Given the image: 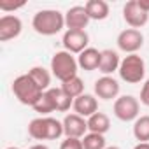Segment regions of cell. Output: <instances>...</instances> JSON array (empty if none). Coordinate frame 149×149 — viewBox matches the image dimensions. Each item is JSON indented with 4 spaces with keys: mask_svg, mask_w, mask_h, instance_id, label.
Segmentation results:
<instances>
[{
    "mask_svg": "<svg viewBox=\"0 0 149 149\" xmlns=\"http://www.w3.org/2000/svg\"><path fill=\"white\" fill-rule=\"evenodd\" d=\"M74 112L83 116V118H90L93 116L95 112H98V100L95 95L91 93H83L81 97H77L76 100H74Z\"/></svg>",
    "mask_w": 149,
    "mask_h": 149,
    "instance_id": "5bb4252c",
    "label": "cell"
},
{
    "mask_svg": "<svg viewBox=\"0 0 149 149\" xmlns=\"http://www.w3.org/2000/svg\"><path fill=\"white\" fill-rule=\"evenodd\" d=\"M100 60H102V51L95 49V47H88L84 49L79 56H77V63H79V68L86 70V72H91V70H97L100 67Z\"/></svg>",
    "mask_w": 149,
    "mask_h": 149,
    "instance_id": "9a60e30c",
    "label": "cell"
},
{
    "mask_svg": "<svg viewBox=\"0 0 149 149\" xmlns=\"http://www.w3.org/2000/svg\"><path fill=\"white\" fill-rule=\"evenodd\" d=\"M28 135L35 140H56L63 135V123L51 116H39L28 123Z\"/></svg>",
    "mask_w": 149,
    "mask_h": 149,
    "instance_id": "7a4b0ae2",
    "label": "cell"
},
{
    "mask_svg": "<svg viewBox=\"0 0 149 149\" xmlns=\"http://www.w3.org/2000/svg\"><path fill=\"white\" fill-rule=\"evenodd\" d=\"M112 112L119 121H135L140 114V102L133 95H121L114 100Z\"/></svg>",
    "mask_w": 149,
    "mask_h": 149,
    "instance_id": "8992f818",
    "label": "cell"
},
{
    "mask_svg": "<svg viewBox=\"0 0 149 149\" xmlns=\"http://www.w3.org/2000/svg\"><path fill=\"white\" fill-rule=\"evenodd\" d=\"M133 137L139 142H149V116H139L133 121Z\"/></svg>",
    "mask_w": 149,
    "mask_h": 149,
    "instance_id": "7402d4cb",
    "label": "cell"
},
{
    "mask_svg": "<svg viewBox=\"0 0 149 149\" xmlns=\"http://www.w3.org/2000/svg\"><path fill=\"white\" fill-rule=\"evenodd\" d=\"M139 6H140L146 13H149V0H139Z\"/></svg>",
    "mask_w": 149,
    "mask_h": 149,
    "instance_id": "83f0119b",
    "label": "cell"
},
{
    "mask_svg": "<svg viewBox=\"0 0 149 149\" xmlns=\"http://www.w3.org/2000/svg\"><path fill=\"white\" fill-rule=\"evenodd\" d=\"M65 26V14H61L58 9H42L33 14L32 18V28L44 37L56 35Z\"/></svg>",
    "mask_w": 149,
    "mask_h": 149,
    "instance_id": "6da1fadb",
    "label": "cell"
},
{
    "mask_svg": "<svg viewBox=\"0 0 149 149\" xmlns=\"http://www.w3.org/2000/svg\"><path fill=\"white\" fill-rule=\"evenodd\" d=\"M83 149H105V137L100 133H91L88 132L83 139Z\"/></svg>",
    "mask_w": 149,
    "mask_h": 149,
    "instance_id": "cb8c5ba5",
    "label": "cell"
},
{
    "mask_svg": "<svg viewBox=\"0 0 149 149\" xmlns=\"http://www.w3.org/2000/svg\"><path fill=\"white\" fill-rule=\"evenodd\" d=\"M60 149H83V140L81 139L65 137V140L60 144Z\"/></svg>",
    "mask_w": 149,
    "mask_h": 149,
    "instance_id": "d4e9b609",
    "label": "cell"
},
{
    "mask_svg": "<svg viewBox=\"0 0 149 149\" xmlns=\"http://www.w3.org/2000/svg\"><path fill=\"white\" fill-rule=\"evenodd\" d=\"M26 74L33 79V83H35L42 91H47V90L51 88L49 84H51V76H53V74H51L47 68H44V67H39V65H37V67H32Z\"/></svg>",
    "mask_w": 149,
    "mask_h": 149,
    "instance_id": "d6986e66",
    "label": "cell"
},
{
    "mask_svg": "<svg viewBox=\"0 0 149 149\" xmlns=\"http://www.w3.org/2000/svg\"><path fill=\"white\" fill-rule=\"evenodd\" d=\"M88 130L91 133H100V135H105L109 130H111V119L105 112H95L93 116L88 118Z\"/></svg>",
    "mask_w": 149,
    "mask_h": 149,
    "instance_id": "ac0fdd59",
    "label": "cell"
},
{
    "mask_svg": "<svg viewBox=\"0 0 149 149\" xmlns=\"http://www.w3.org/2000/svg\"><path fill=\"white\" fill-rule=\"evenodd\" d=\"M21 7H25V2L14 4V2H6V0L0 2V11H4V13H14L16 9H21Z\"/></svg>",
    "mask_w": 149,
    "mask_h": 149,
    "instance_id": "484cf974",
    "label": "cell"
},
{
    "mask_svg": "<svg viewBox=\"0 0 149 149\" xmlns=\"http://www.w3.org/2000/svg\"><path fill=\"white\" fill-rule=\"evenodd\" d=\"M33 111H35V112H39L40 116H49L51 112H54V111H56V109H54V102H53V98H51L49 91H44V95L39 98V102L33 105Z\"/></svg>",
    "mask_w": 149,
    "mask_h": 149,
    "instance_id": "603a6c76",
    "label": "cell"
},
{
    "mask_svg": "<svg viewBox=\"0 0 149 149\" xmlns=\"http://www.w3.org/2000/svg\"><path fill=\"white\" fill-rule=\"evenodd\" d=\"M90 16L84 6H74L65 13V26L67 30H84L90 23Z\"/></svg>",
    "mask_w": 149,
    "mask_h": 149,
    "instance_id": "4fadbf2b",
    "label": "cell"
},
{
    "mask_svg": "<svg viewBox=\"0 0 149 149\" xmlns=\"http://www.w3.org/2000/svg\"><path fill=\"white\" fill-rule=\"evenodd\" d=\"M7 149H19V147H14V146H13V147H7Z\"/></svg>",
    "mask_w": 149,
    "mask_h": 149,
    "instance_id": "1f68e13d",
    "label": "cell"
},
{
    "mask_svg": "<svg viewBox=\"0 0 149 149\" xmlns=\"http://www.w3.org/2000/svg\"><path fill=\"white\" fill-rule=\"evenodd\" d=\"M28 149H49V147L44 146V144H35V146H32V147H28Z\"/></svg>",
    "mask_w": 149,
    "mask_h": 149,
    "instance_id": "f546056e",
    "label": "cell"
},
{
    "mask_svg": "<svg viewBox=\"0 0 149 149\" xmlns=\"http://www.w3.org/2000/svg\"><path fill=\"white\" fill-rule=\"evenodd\" d=\"M63 135L70 137V139H83L90 130H88V119L76 114V112H70L63 118Z\"/></svg>",
    "mask_w": 149,
    "mask_h": 149,
    "instance_id": "30bf717a",
    "label": "cell"
},
{
    "mask_svg": "<svg viewBox=\"0 0 149 149\" xmlns=\"http://www.w3.org/2000/svg\"><path fill=\"white\" fill-rule=\"evenodd\" d=\"M105 149H121V147H118V146H107Z\"/></svg>",
    "mask_w": 149,
    "mask_h": 149,
    "instance_id": "4dcf8cb0",
    "label": "cell"
},
{
    "mask_svg": "<svg viewBox=\"0 0 149 149\" xmlns=\"http://www.w3.org/2000/svg\"><path fill=\"white\" fill-rule=\"evenodd\" d=\"M116 42L123 53L135 54L144 46V33L140 30H135V28H125L123 32H119Z\"/></svg>",
    "mask_w": 149,
    "mask_h": 149,
    "instance_id": "52a82bcc",
    "label": "cell"
},
{
    "mask_svg": "<svg viewBox=\"0 0 149 149\" xmlns=\"http://www.w3.org/2000/svg\"><path fill=\"white\" fill-rule=\"evenodd\" d=\"M95 97L100 100H116L119 95V83L112 76H102L93 84Z\"/></svg>",
    "mask_w": 149,
    "mask_h": 149,
    "instance_id": "8fae6325",
    "label": "cell"
},
{
    "mask_svg": "<svg viewBox=\"0 0 149 149\" xmlns=\"http://www.w3.org/2000/svg\"><path fill=\"white\" fill-rule=\"evenodd\" d=\"M119 65H121V60H119V54L114 49H104L102 51V60H100L98 70L104 76H111V74L118 72Z\"/></svg>",
    "mask_w": 149,
    "mask_h": 149,
    "instance_id": "2e32d148",
    "label": "cell"
},
{
    "mask_svg": "<svg viewBox=\"0 0 149 149\" xmlns=\"http://www.w3.org/2000/svg\"><path fill=\"white\" fill-rule=\"evenodd\" d=\"M133 149H149V142H139Z\"/></svg>",
    "mask_w": 149,
    "mask_h": 149,
    "instance_id": "f1b7e54d",
    "label": "cell"
},
{
    "mask_svg": "<svg viewBox=\"0 0 149 149\" xmlns=\"http://www.w3.org/2000/svg\"><path fill=\"white\" fill-rule=\"evenodd\" d=\"M86 7V13L90 16V19H95V21H104L109 18V4L105 0H88L84 4Z\"/></svg>",
    "mask_w": 149,
    "mask_h": 149,
    "instance_id": "e0dca14e",
    "label": "cell"
},
{
    "mask_svg": "<svg viewBox=\"0 0 149 149\" xmlns=\"http://www.w3.org/2000/svg\"><path fill=\"white\" fill-rule=\"evenodd\" d=\"M47 91H49V95H51V98H53V102H54V109H56L58 112H67V111L74 105V100H72L61 88H49Z\"/></svg>",
    "mask_w": 149,
    "mask_h": 149,
    "instance_id": "ffe728a7",
    "label": "cell"
},
{
    "mask_svg": "<svg viewBox=\"0 0 149 149\" xmlns=\"http://www.w3.org/2000/svg\"><path fill=\"white\" fill-rule=\"evenodd\" d=\"M140 104L149 107V79H146V83L140 88Z\"/></svg>",
    "mask_w": 149,
    "mask_h": 149,
    "instance_id": "4316f807",
    "label": "cell"
},
{
    "mask_svg": "<svg viewBox=\"0 0 149 149\" xmlns=\"http://www.w3.org/2000/svg\"><path fill=\"white\" fill-rule=\"evenodd\" d=\"M14 97L18 98L19 104L23 105H30L33 107L39 98L44 95V91L33 83V79L28 76V74H23V76H18L14 81H13V86H11Z\"/></svg>",
    "mask_w": 149,
    "mask_h": 149,
    "instance_id": "277c9868",
    "label": "cell"
},
{
    "mask_svg": "<svg viewBox=\"0 0 149 149\" xmlns=\"http://www.w3.org/2000/svg\"><path fill=\"white\" fill-rule=\"evenodd\" d=\"M23 30V21L14 14H4L0 18V42H7L19 37Z\"/></svg>",
    "mask_w": 149,
    "mask_h": 149,
    "instance_id": "7c38bea8",
    "label": "cell"
},
{
    "mask_svg": "<svg viewBox=\"0 0 149 149\" xmlns=\"http://www.w3.org/2000/svg\"><path fill=\"white\" fill-rule=\"evenodd\" d=\"M60 88H61L72 100H76L77 97H81V95L84 93V83H83V79H81L79 76H76V77H72V79L61 83Z\"/></svg>",
    "mask_w": 149,
    "mask_h": 149,
    "instance_id": "44dd1931",
    "label": "cell"
},
{
    "mask_svg": "<svg viewBox=\"0 0 149 149\" xmlns=\"http://www.w3.org/2000/svg\"><path fill=\"white\" fill-rule=\"evenodd\" d=\"M77 68H79V63H77L76 56L68 51H65V49L56 51L51 58V74L60 83H65L72 77H76Z\"/></svg>",
    "mask_w": 149,
    "mask_h": 149,
    "instance_id": "3957f363",
    "label": "cell"
},
{
    "mask_svg": "<svg viewBox=\"0 0 149 149\" xmlns=\"http://www.w3.org/2000/svg\"><path fill=\"white\" fill-rule=\"evenodd\" d=\"M123 19L126 21V25L130 28H142L144 25H147L149 21V13H146L140 6H139V0H130V2L125 4L123 7Z\"/></svg>",
    "mask_w": 149,
    "mask_h": 149,
    "instance_id": "9c48e42d",
    "label": "cell"
},
{
    "mask_svg": "<svg viewBox=\"0 0 149 149\" xmlns=\"http://www.w3.org/2000/svg\"><path fill=\"white\" fill-rule=\"evenodd\" d=\"M63 47L65 51L72 53V54H81L84 49H88L90 46V35L86 30H67L63 33Z\"/></svg>",
    "mask_w": 149,
    "mask_h": 149,
    "instance_id": "ba28073f",
    "label": "cell"
},
{
    "mask_svg": "<svg viewBox=\"0 0 149 149\" xmlns=\"http://www.w3.org/2000/svg\"><path fill=\"white\" fill-rule=\"evenodd\" d=\"M119 77L128 84H139L146 77V61L140 54H126L119 65Z\"/></svg>",
    "mask_w": 149,
    "mask_h": 149,
    "instance_id": "5b68a950",
    "label": "cell"
}]
</instances>
